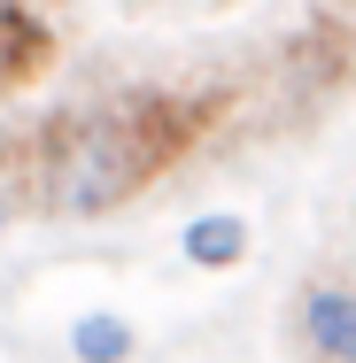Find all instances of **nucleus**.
I'll return each mask as SVG.
<instances>
[{"label": "nucleus", "instance_id": "f257e3e1", "mask_svg": "<svg viewBox=\"0 0 356 363\" xmlns=\"http://www.w3.org/2000/svg\"><path fill=\"white\" fill-rule=\"evenodd\" d=\"M202 132V101L178 93H117L93 101L39 140V201L55 217H109L132 194H147Z\"/></svg>", "mask_w": 356, "mask_h": 363}, {"label": "nucleus", "instance_id": "f03ea898", "mask_svg": "<svg viewBox=\"0 0 356 363\" xmlns=\"http://www.w3.org/2000/svg\"><path fill=\"white\" fill-rule=\"evenodd\" d=\"M286 340L302 363H356V279L310 271L286 294Z\"/></svg>", "mask_w": 356, "mask_h": 363}, {"label": "nucleus", "instance_id": "7ed1b4c3", "mask_svg": "<svg viewBox=\"0 0 356 363\" xmlns=\"http://www.w3.org/2000/svg\"><path fill=\"white\" fill-rule=\"evenodd\" d=\"M55 55V31L31 0H0V85H31Z\"/></svg>", "mask_w": 356, "mask_h": 363}, {"label": "nucleus", "instance_id": "20e7f679", "mask_svg": "<svg viewBox=\"0 0 356 363\" xmlns=\"http://www.w3.org/2000/svg\"><path fill=\"white\" fill-rule=\"evenodd\" d=\"M248 217H232V209H210V217H194L178 232V255L194 263V271H232L240 255H248Z\"/></svg>", "mask_w": 356, "mask_h": 363}, {"label": "nucleus", "instance_id": "39448f33", "mask_svg": "<svg viewBox=\"0 0 356 363\" xmlns=\"http://www.w3.org/2000/svg\"><path fill=\"white\" fill-rule=\"evenodd\" d=\"M70 356L77 363H132L140 356V333H132V317H117V309H85L70 325Z\"/></svg>", "mask_w": 356, "mask_h": 363}]
</instances>
